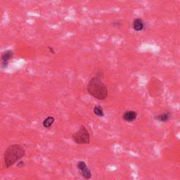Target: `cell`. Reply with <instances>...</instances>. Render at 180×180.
Segmentation results:
<instances>
[{
  "label": "cell",
  "instance_id": "6da1fadb",
  "mask_svg": "<svg viewBox=\"0 0 180 180\" xmlns=\"http://www.w3.org/2000/svg\"><path fill=\"white\" fill-rule=\"evenodd\" d=\"M87 90L92 96L101 101L105 100L109 94L106 85L98 76H94L90 79L87 84Z\"/></svg>",
  "mask_w": 180,
  "mask_h": 180
},
{
  "label": "cell",
  "instance_id": "7a4b0ae2",
  "mask_svg": "<svg viewBox=\"0 0 180 180\" xmlns=\"http://www.w3.org/2000/svg\"><path fill=\"white\" fill-rule=\"evenodd\" d=\"M26 149L20 144H12L6 148L4 154V165L9 168L19 162L26 155Z\"/></svg>",
  "mask_w": 180,
  "mask_h": 180
},
{
  "label": "cell",
  "instance_id": "3957f363",
  "mask_svg": "<svg viewBox=\"0 0 180 180\" xmlns=\"http://www.w3.org/2000/svg\"><path fill=\"white\" fill-rule=\"evenodd\" d=\"M72 139L77 144H89L90 143V134L85 125H81L80 129L72 135Z\"/></svg>",
  "mask_w": 180,
  "mask_h": 180
},
{
  "label": "cell",
  "instance_id": "277c9868",
  "mask_svg": "<svg viewBox=\"0 0 180 180\" xmlns=\"http://www.w3.org/2000/svg\"><path fill=\"white\" fill-rule=\"evenodd\" d=\"M77 168L80 171V174L86 180L92 178V172L89 168L87 167L86 163L83 161H80L77 163Z\"/></svg>",
  "mask_w": 180,
  "mask_h": 180
},
{
  "label": "cell",
  "instance_id": "5b68a950",
  "mask_svg": "<svg viewBox=\"0 0 180 180\" xmlns=\"http://www.w3.org/2000/svg\"><path fill=\"white\" fill-rule=\"evenodd\" d=\"M13 57V52L12 50H6L4 51L1 55V66L2 68H6L9 66V61Z\"/></svg>",
  "mask_w": 180,
  "mask_h": 180
},
{
  "label": "cell",
  "instance_id": "8992f818",
  "mask_svg": "<svg viewBox=\"0 0 180 180\" xmlns=\"http://www.w3.org/2000/svg\"><path fill=\"white\" fill-rule=\"evenodd\" d=\"M137 112L134 111H127L123 115V118L126 122L132 123L137 119Z\"/></svg>",
  "mask_w": 180,
  "mask_h": 180
},
{
  "label": "cell",
  "instance_id": "52a82bcc",
  "mask_svg": "<svg viewBox=\"0 0 180 180\" xmlns=\"http://www.w3.org/2000/svg\"><path fill=\"white\" fill-rule=\"evenodd\" d=\"M132 26H133V28L134 30L141 31L143 30L144 28V21H142V19H139L138 18V19H136L134 20Z\"/></svg>",
  "mask_w": 180,
  "mask_h": 180
},
{
  "label": "cell",
  "instance_id": "ba28073f",
  "mask_svg": "<svg viewBox=\"0 0 180 180\" xmlns=\"http://www.w3.org/2000/svg\"><path fill=\"white\" fill-rule=\"evenodd\" d=\"M170 118H171V113L170 112H165V113L158 115V116L155 117V119H156V120L159 121V122L165 123V122H168V121L170 119Z\"/></svg>",
  "mask_w": 180,
  "mask_h": 180
},
{
  "label": "cell",
  "instance_id": "9c48e42d",
  "mask_svg": "<svg viewBox=\"0 0 180 180\" xmlns=\"http://www.w3.org/2000/svg\"><path fill=\"white\" fill-rule=\"evenodd\" d=\"M54 121H55L54 117L48 116L43 120V122H42V125H43V127L44 128H46V129H49V128L52 126L54 123Z\"/></svg>",
  "mask_w": 180,
  "mask_h": 180
},
{
  "label": "cell",
  "instance_id": "30bf717a",
  "mask_svg": "<svg viewBox=\"0 0 180 180\" xmlns=\"http://www.w3.org/2000/svg\"><path fill=\"white\" fill-rule=\"evenodd\" d=\"M94 113L98 117H102L104 116V112H103V108L101 106H95L93 109Z\"/></svg>",
  "mask_w": 180,
  "mask_h": 180
},
{
  "label": "cell",
  "instance_id": "8fae6325",
  "mask_svg": "<svg viewBox=\"0 0 180 180\" xmlns=\"http://www.w3.org/2000/svg\"><path fill=\"white\" fill-rule=\"evenodd\" d=\"M48 49H49V52H51V54H54L56 53L55 52V50L53 49V47H51L50 46H48Z\"/></svg>",
  "mask_w": 180,
  "mask_h": 180
},
{
  "label": "cell",
  "instance_id": "7c38bea8",
  "mask_svg": "<svg viewBox=\"0 0 180 180\" xmlns=\"http://www.w3.org/2000/svg\"><path fill=\"white\" fill-rule=\"evenodd\" d=\"M24 165H25V163L23 161H20L17 163V166H19V167H22Z\"/></svg>",
  "mask_w": 180,
  "mask_h": 180
}]
</instances>
